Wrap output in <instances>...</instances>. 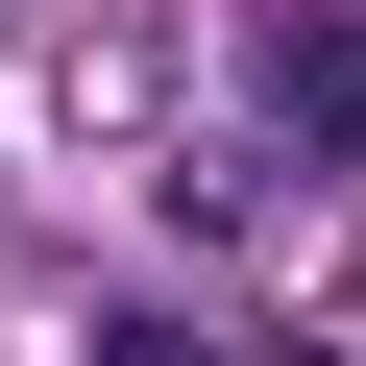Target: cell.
<instances>
[{"label": "cell", "instance_id": "cell-1", "mask_svg": "<svg viewBox=\"0 0 366 366\" xmlns=\"http://www.w3.org/2000/svg\"><path fill=\"white\" fill-rule=\"evenodd\" d=\"M269 147L366 171V25H342V0H293V25H269Z\"/></svg>", "mask_w": 366, "mask_h": 366}]
</instances>
